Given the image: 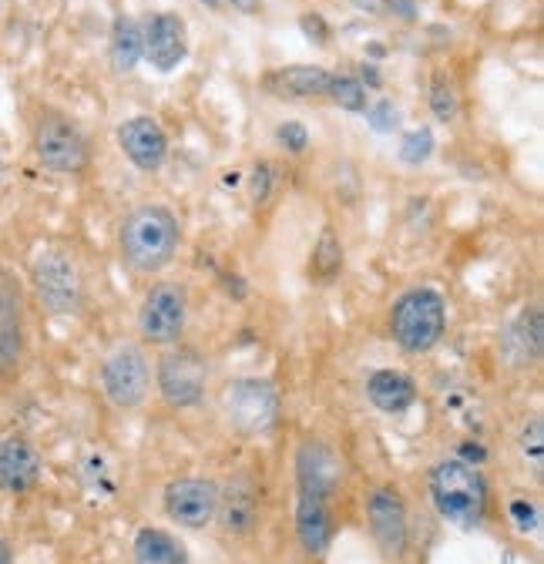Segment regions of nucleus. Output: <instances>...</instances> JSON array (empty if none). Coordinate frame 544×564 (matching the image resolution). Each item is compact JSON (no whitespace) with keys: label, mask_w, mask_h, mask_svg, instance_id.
Here are the masks:
<instances>
[{"label":"nucleus","mask_w":544,"mask_h":564,"mask_svg":"<svg viewBox=\"0 0 544 564\" xmlns=\"http://www.w3.org/2000/svg\"><path fill=\"white\" fill-rule=\"evenodd\" d=\"M367 397L380 413H406L417 400V383L403 370H373L367 380Z\"/></svg>","instance_id":"obj_20"},{"label":"nucleus","mask_w":544,"mask_h":564,"mask_svg":"<svg viewBox=\"0 0 544 564\" xmlns=\"http://www.w3.org/2000/svg\"><path fill=\"white\" fill-rule=\"evenodd\" d=\"M300 28H303V34L313 37L316 44H326V41H329V28H326V21H323L319 14H303Z\"/></svg>","instance_id":"obj_31"},{"label":"nucleus","mask_w":544,"mask_h":564,"mask_svg":"<svg viewBox=\"0 0 544 564\" xmlns=\"http://www.w3.org/2000/svg\"><path fill=\"white\" fill-rule=\"evenodd\" d=\"M24 323H21V293L11 275H0V370H8L21 357Z\"/></svg>","instance_id":"obj_19"},{"label":"nucleus","mask_w":544,"mask_h":564,"mask_svg":"<svg viewBox=\"0 0 544 564\" xmlns=\"http://www.w3.org/2000/svg\"><path fill=\"white\" fill-rule=\"evenodd\" d=\"M188 326V290L175 279H159L149 286L139 306V336L149 346H175L182 343Z\"/></svg>","instance_id":"obj_7"},{"label":"nucleus","mask_w":544,"mask_h":564,"mask_svg":"<svg viewBox=\"0 0 544 564\" xmlns=\"http://www.w3.org/2000/svg\"><path fill=\"white\" fill-rule=\"evenodd\" d=\"M142 57L159 67L162 75L175 70L188 57V28L178 14L159 11L142 28Z\"/></svg>","instance_id":"obj_13"},{"label":"nucleus","mask_w":544,"mask_h":564,"mask_svg":"<svg viewBox=\"0 0 544 564\" xmlns=\"http://www.w3.org/2000/svg\"><path fill=\"white\" fill-rule=\"evenodd\" d=\"M333 85V70L319 67V64H290V67H276L262 78V91L272 98H290V101H303V98H323L329 95Z\"/></svg>","instance_id":"obj_16"},{"label":"nucleus","mask_w":544,"mask_h":564,"mask_svg":"<svg viewBox=\"0 0 544 564\" xmlns=\"http://www.w3.org/2000/svg\"><path fill=\"white\" fill-rule=\"evenodd\" d=\"M121 155L142 172H159L168 159V134L152 115L124 118L115 131Z\"/></svg>","instance_id":"obj_12"},{"label":"nucleus","mask_w":544,"mask_h":564,"mask_svg":"<svg viewBox=\"0 0 544 564\" xmlns=\"http://www.w3.org/2000/svg\"><path fill=\"white\" fill-rule=\"evenodd\" d=\"M444 333H447V303L431 286L406 290L390 306V336L411 357L431 352L444 339Z\"/></svg>","instance_id":"obj_3"},{"label":"nucleus","mask_w":544,"mask_h":564,"mask_svg":"<svg viewBox=\"0 0 544 564\" xmlns=\"http://www.w3.org/2000/svg\"><path fill=\"white\" fill-rule=\"evenodd\" d=\"M41 454L37 447L21 437V434H11L0 441V490L4 494H28L37 487L41 480Z\"/></svg>","instance_id":"obj_17"},{"label":"nucleus","mask_w":544,"mask_h":564,"mask_svg":"<svg viewBox=\"0 0 544 564\" xmlns=\"http://www.w3.org/2000/svg\"><path fill=\"white\" fill-rule=\"evenodd\" d=\"M219 484L209 477H178L165 487V514L172 524L202 531L216 521Z\"/></svg>","instance_id":"obj_10"},{"label":"nucleus","mask_w":544,"mask_h":564,"mask_svg":"<svg viewBox=\"0 0 544 564\" xmlns=\"http://www.w3.org/2000/svg\"><path fill=\"white\" fill-rule=\"evenodd\" d=\"M431 501L440 521H447L457 531H474L485 524L488 514V480L485 474L460 460L447 457L431 470Z\"/></svg>","instance_id":"obj_2"},{"label":"nucleus","mask_w":544,"mask_h":564,"mask_svg":"<svg viewBox=\"0 0 544 564\" xmlns=\"http://www.w3.org/2000/svg\"><path fill=\"white\" fill-rule=\"evenodd\" d=\"M202 4H206V8H213V11H219V8L226 4V0H202Z\"/></svg>","instance_id":"obj_36"},{"label":"nucleus","mask_w":544,"mask_h":564,"mask_svg":"<svg viewBox=\"0 0 544 564\" xmlns=\"http://www.w3.org/2000/svg\"><path fill=\"white\" fill-rule=\"evenodd\" d=\"M222 410L239 434L259 437V434H269L272 427H276L280 393H276V387L259 380V377H239L226 387Z\"/></svg>","instance_id":"obj_9"},{"label":"nucleus","mask_w":544,"mask_h":564,"mask_svg":"<svg viewBox=\"0 0 544 564\" xmlns=\"http://www.w3.org/2000/svg\"><path fill=\"white\" fill-rule=\"evenodd\" d=\"M333 511H329V498H319V494H306L296 490V538L300 547L309 557H323L333 544Z\"/></svg>","instance_id":"obj_18"},{"label":"nucleus","mask_w":544,"mask_h":564,"mask_svg":"<svg viewBox=\"0 0 544 564\" xmlns=\"http://www.w3.org/2000/svg\"><path fill=\"white\" fill-rule=\"evenodd\" d=\"M370 121H373L377 131H393V124H396V108H393L390 101H380V105L370 108Z\"/></svg>","instance_id":"obj_30"},{"label":"nucleus","mask_w":544,"mask_h":564,"mask_svg":"<svg viewBox=\"0 0 544 564\" xmlns=\"http://www.w3.org/2000/svg\"><path fill=\"white\" fill-rule=\"evenodd\" d=\"M269 165L265 162H259L255 165V178H252V188H255V202H265V192H269Z\"/></svg>","instance_id":"obj_32"},{"label":"nucleus","mask_w":544,"mask_h":564,"mask_svg":"<svg viewBox=\"0 0 544 564\" xmlns=\"http://www.w3.org/2000/svg\"><path fill=\"white\" fill-rule=\"evenodd\" d=\"M457 108H460V101H457L454 82L444 78V75H437L431 82V111H434V118L437 121H454L457 118Z\"/></svg>","instance_id":"obj_25"},{"label":"nucleus","mask_w":544,"mask_h":564,"mask_svg":"<svg viewBox=\"0 0 544 564\" xmlns=\"http://www.w3.org/2000/svg\"><path fill=\"white\" fill-rule=\"evenodd\" d=\"M329 98H333L339 108H344V111H367V108H370L367 85H363L360 78H350V75H333Z\"/></svg>","instance_id":"obj_24"},{"label":"nucleus","mask_w":544,"mask_h":564,"mask_svg":"<svg viewBox=\"0 0 544 564\" xmlns=\"http://www.w3.org/2000/svg\"><path fill=\"white\" fill-rule=\"evenodd\" d=\"M131 564H185V547L162 528H142L131 544Z\"/></svg>","instance_id":"obj_21"},{"label":"nucleus","mask_w":544,"mask_h":564,"mask_svg":"<svg viewBox=\"0 0 544 564\" xmlns=\"http://www.w3.org/2000/svg\"><path fill=\"white\" fill-rule=\"evenodd\" d=\"M511 514L518 518V528H531L527 521H537V511L531 505H524V501H514L511 505Z\"/></svg>","instance_id":"obj_33"},{"label":"nucleus","mask_w":544,"mask_h":564,"mask_svg":"<svg viewBox=\"0 0 544 564\" xmlns=\"http://www.w3.org/2000/svg\"><path fill=\"white\" fill-rule=\"evenodd\" d=\"M101 390L115 410H139L152 390V364L139 343H118L101 360Z\"/></svg>","instance_id":"obj_8"},{"label":"nucleus","mask_w":544,"mask_h":564,"mask_svg":"<svg viewBox=\"0 0 544 564\" xmlns=\"http://www.w3.org/2000/svg\"><path fill=\"white\" fill-rule=\"evenodd\" d=\"M155 387L172 410L198 406L206 400V387H209V360L195 346L175 343L155 364Z\"/></svg>","instance_id":"obj_6"},{"label":"nucleus","mask_w":544,"mask_h":564,"mask_svg":"<svg viewBox=\"0 0 544 564\" xmlns=\"http://www.w3.org/2000/svg\"><path fill=\"white\" fill-rule=\"evenodd\" d=\"M367 524L387 557L400 561L406 554V505L393 484H380L367 494Z\"/></svg>","instance_id":"obj_11"},{"label":"nucleus","mask_w":544,"mask_h":564,"mask_svg":"<svg viewBox=\"0 0 544 564\" xmlns=\"http://www.w3.org/2000/svg\"><path fill=\"white\" fill-rule=\"evenodd\" d=\"M178 246L182 226L175 212L165 205H139L128 212L118 232L121 259L139 275H159L162 269H168L178 256Z\"/></svg>","instance_id":"obj_1"},{"label":"nucleus","mask_w":544,"mask_h":564,"mask_svg":"<svg viewBox=\"0 0 544 564\" xmlns=\"http://www.w3.org/2000/svg\"><path fill=\"white\" fill-rule=\"evenodd\" d=\"M518 444H521V454L531 460V467L541 470V464H544V420H541V416H531V420L524 423V431H521Z\"/></svg>","instance_id":"obj_28"},{"label":"nucleus","mask_w":544,"mask_h":564,"mask_svg":"<svg viewBox=\"0 0 544 564\" xmlns=\"http://www.w3.org/2000/svg\"><path fill=\"white\" fill-rule=\"evenodd\" d=\"M431 152H434V134H431V128H417V131H411V134L400 141V159L406 165H424L431 159Z\"/></svg>","instance_id":"obj_27"},{"label":"nucleus","mask_w":544,"mask_h":564,"mask_svg":"<svg viewBox=\"0 0 544 564\" xmlns=\"http://www.w3.org/2000/svg\"><path fill=\"white\" fill-rule=\"evenodd\" d=\"M339 269H344V242L336 239L333 226L323 229L316 249H313V262H309V272L319 279V282H333L339 275Z\"/></svg>","instance_id":"obj_23"},{"label":"nucleus","mask_w":544,"mask_h":564,"mask_svg":"<svg viewBox=\"0 0 544 564\" xmlns=\"http://www.w3.org/2000/svg\"><path fill=\"white\" fill-rule=\"evenodd\" d=\"M276 141H280V145H283L290 155H303V152L309 149V131H306L303 121H283V124L276 128Z\"/></svg>","instance_id":"obj_29"},{"label":"nucleus","mask_w":544,"mask_h":564,"mask_svg":"<svg viewBox=\"0 0 544 564\" xmlns=\"http://www.w3.org/2000/svg\"><path fill=\"white\" fill-rule=\"evenodd\" d=\"M108 54H111V67L118 70V75H128V70H134V64L142 61V28L134 24L131 18L118 14L115 24H111Z\"/></svg>","instance_id":"obj_22"},{"label":"nucleus","mask_w":544,"mask_h":564,"mask_svg":"<svg viewBox=\"0 0 544 564\" xmlns=\"http://www.w3.org/2000/svg\"><path fill=\"white\" fill-rule=\"evenodd\" d=\"M511 343L521 346V360H534V357H531V349L541 357V310H531V313H524V316L518 319L514 339H511Z\"/></svg>","instance_id":"obj_26"},{"label":"nucleus","mask_w":544,"mask_h":564,"mask_svg":"<svg viewBox=\"0 0 544 564\" xmlns=\"http://www.w3.org/2000/svg\"><path fill=\"white\" fill-rule=\"evenodd\" d=\"M34 155L54 175H78L91 162V145L64 111L44 108L34 124Z\"/></svg>","instance_id":"obj_4"},{"label":"nucleus","mask_w":544,"mask_h":564,"mask_svg":"<svg viewBox=\"0 0 544 564\" xmlns=\"http://www.w3.org/2000/svg\"><path fill=\"white\" fill-rule=\"evenodd\" d=\"M219 524L226 534L246 538L259 524V487L249 474H236L226 487H219Z\"/></svg>","instance_id":"obj_14"},{"label":"nucleus","mask_w":544,"mask_h":564,"mask_svg":"<svg viewBox=\"0 0 544 564\" xmlns=\"http://www.w3.org/2000/svg\"><path fill=\"white\" fill-rule=\"evenodd\" d=\"M339 477H344L339 457L323 441H303L300 444V451H296V490L319 494V498L333 501Z\"/></svg>","instance_id":"obj_15"},{"label":"nucleus","mask_w":544,"mask_h":564,"mask_svg":"<svg viewBox=\"0 0 544 564\" xmlns=\"http://www.w3.org/2000/svg\"><path fill=\"white\" fill-rule=\"evenodd\" d=\"M31 282L41 306L54 316H75L85 306V279L78 262L61 252V249H44L31 262Z\"/></svg>","instance_id":"obj_5"},{"label":"nucleus","mask_w":544,"mask_h":564,"mask_svg":"<svg viewBox=\"0 0 544 564\" xmlns=\"http://www.w3.org/2000/svg\"><path fill=\"white\" fill-rule=\"evenodd\" d=\"M232 8H242V11H252L255 8V0H229Z\"/></svg>","instance_id":"obj_35"},{"label":"nucleus","mask_w":544,"mask_h":564,"mask_svg":"<svg viewBox=\"0 0 544 564\" xmlns=\"http://www.w3.org/2000/svg\"><path fill=\"white\" fill-rule=\"evenodd\" d=\"M0 564H14V554H11V544L0 538Z\"/></svg>","instance_id":"obj_34"}]
</instances>
